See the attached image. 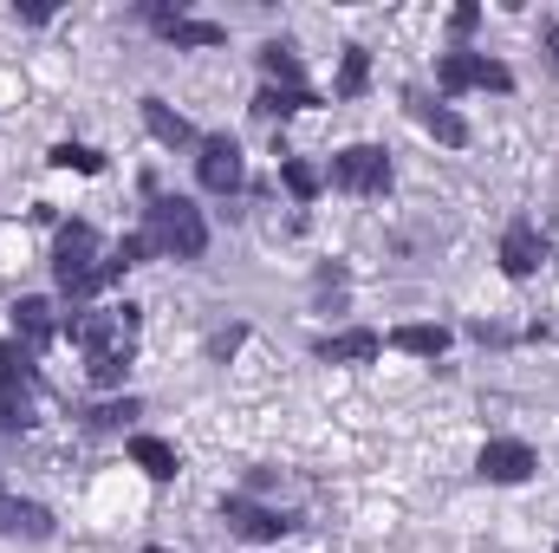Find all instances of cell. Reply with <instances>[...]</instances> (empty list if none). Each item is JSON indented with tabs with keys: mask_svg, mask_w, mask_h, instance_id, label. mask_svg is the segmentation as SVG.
<instances>
[{
	"mask_svg": "<svg viewBox=\"0 0 559 553\" xmlns=\"http://www.w3.org/2000/svg\"><path fill=\"white\" fill-rule=\"evenodd\" d=\"M66 332H72V345H85V372H92V385H124V372H131V358H138V306L72 313Z\"/></svg>",
	"mask_w": 559,
	"mask_h": 553,
	"instance_id": "1",
	"label": "cell"
},
{
	"mask_svg": "<svg viewBox=\"0 0 559 553\" xmlns=\"http://www.w3.org/2000/svg\"><path fill=\"white\" fill-rule=\"evenodd\" d=\"M143 235H150V248L169 255V261H202V255H209V222H202V209H195L189 196H150Z\"/></svg>",
	"mask_w": 559,
	"mask_h": 553,
	"instance_id": "2",
	"label": "cell"
},
{
	"mask_svg": "<svg viewBox=\"0 0 559 553\" xmlns=\"http://www.w3.org/2000/svg\"><path fill=\"white\" fill-rule=\"evenodd\" d=\"M52 280L66 293H98L105 286V261H98V228L92 222H66L52 242Z\"/></svg>",
	"mask_w": 559,
	"mask_h": 553,
	"instance_id": "3",
	"label": "cell"
},
{
	"mask_svg": "<svg viewBox=\"0 0 559 553\" xmlns=\"http://www.w3.org/2000/svg\"><path fill=\"white\" fill-rule=\"evenodd\" d=\"M436 85L442 92H514V72L501 66V59H488V52H442L436 59Z\"/></svg>",
	"mask_w": 559,
	"mask_h": 553,
	"instance_id": "4",
	"label": "cell"
},
{
	"mask_svg": "<svg viewBox=\"0 0 559 553\" xmlns=\"http://www.w3.org/2000/svg\"><path fill=\"white\" fill-rule=\"evenodd\" d=\"M332 189H345V196H384L391 189V156L378 150V143H352V150H338L332 156Z\"/></svg>",
	"mask_w": 559,
	"mask_h": 553,
	"instance_id": "5",
	"label": "cell"
},
{
	"mask_svg": "<svg viewBox=\"0 0 559 553\" xmlns=\"http://www.w3.org/2000/svg\"><path fill=\"white\" fill-rule=\"evenodd\" d=\"M222 521H228V534H241V541H286V534L299 528V515L261 508V502H248V495H228V502H222Z\"/></svg>",
	"mask_w": 559,
	"mask_h": 553,
	"instance_id": "6",
	"label": "cell"
},
{
	"mask_svg": "<svg viewBox=\"0 0 559 553\" xmlns=\"http://www.w3.org/2000/svg\"><path fill=\"white\" fill-rule=\"evenodd\" d=\"M195 176H202L209 196H235V189H241V143L235 138H202Z\"/></svg>",
	"mask_w": 559,
	"mask_h": 553,
	"instance_id": "7",
	"label": "cell"
},
{
	"mask_svg": "<svg viewBox=\"0 0 559 553\" xmlns=\"http://www.w3.org/2000/svg\"><path fill=\"white\" fill-rule=\"evenodd\" d=\"M540 462H534V449L527 443H514V436H495L481 456H475V475L481 482H527Z\"/></svg>",
	"mask_w": 559,
	"mask_h": 553,
	"instance_id": "8",
	"label": "cell"
},
{
	"mask_svg": "<svg viewBox=\"0 0 559 553\" xmlns=\"http://www.w3.org/2000/svg\"><path fill=\"white\" fill-rule=\"evenodd\" d=\"M540 261H547V235H540L534 222H514V228L501 235V268H508L514 280H527Z\"/></svg>",
	"mask_w": 559,
	"mask_h": 553,
	"instance_id": "9",
	"label": "cell"
},
{
	"mask_svg": "<svg viewBox=\"0 0 559 553\" xmlns=\"http://www.w3.org/2000/svg\"><path fill=\"white\" fill-rule=\"evenodd\" d=\"M13 332H20V345H26V352H46V345H52V332H59V319H52V299L26 293V299L13 306Z\"/></svg>",
	"mask_w": 559,
	"mask_h": 553,
	"instance_id": "10",
	"label": "cell"
},
{
	"mask_svg": "<svg viewBox=\"0 0 559 553\" xmlns=\"http://www.w3.org/2000/svg\"><path fill=\"white\" fill-rule=\"evenodd\" d=\"M312 352H319L325 365H371V358L384 352V339H378L371 326H358V332H332V339H319Z\"/></svg>",
	"mask_w": 559,
	"mask_h": 553,
	"instance_id": "11",
	"label": "cell"
},
{
	"mask_svg": "<svg viewBox=\"0 0 559 553\" xmlns=\"http://www.w3.org/2000/svg\"><path fill=\"white\" fill-rule=\"evenodd\" d=\"M52 508L39 502H0V534H20V541H52Z\"/></svg>",
	"mask_w": 559,
	"mask_h": 553,
	"instance_id": "12",
	"label": "cell"
},
{
	"mask_svg": "<svg viewBox=\"0 0 559 553\" xmlns=\"http://www.w3.org/2000/svg\"><path fill=\"white\" fill-rule=\"evenodd\" d=\"M143 125H150V138L169 143V150H189V143H202V138H195V125H189L182 111H169L163 98H143Z\"/></svg>",
	"mask_w": 559,
	"mask_h": 553,
	"instance_id": "13",
	"label": "cell"
},
{
	"mask_svg": "<svg viewBox=\"0 0 559 553\" xmlns=\"http://www.w3.org/2000/svg\"><path fill=\"white\" fill-rule=\"evenodd\" d=\"M131 462H138L143 475H156V482H176L182 475V456L163 436H131Z\"/></svg>",
	"mask_w": 559,
	"mask_h": 553,
	"instance_id": "14",
	"label": "cell"
},
{
	"mask_svg": "<svg viewBox=\"0 0 559 553\" xmlns=\"http://www.w3.org/2000/svg\"><path fill=\"white\" fill-rule=\"evenodd\" d=\"M261 72H267V85H280V92H306L299 52H293L286 39H267V46H261Z\"/></svg>",
	"mask_w": 559,
	"mask_h": 553,
	"instance_id": "15",
	"label": "cell"
},
{
	"mask_svg": "<svg viewBox=\"0 0 559 553\" xmlns=\"http://www.w3.org/2000/svg\"><path fill=\"white\" fill-rule=\"evenodd\" d=\"M411 111H417V125L436 143H449V150H455V143H468V125H462L449 105H429V98H417V92H411Z\"/></svg>",
	"mask_w": 559,
	"mask_h": 553,
	"instance_id": "16",
	"label": "cell"
},
{
	"mask_svg": "<svg viewBox=\"0 0 559 553\" xmlns=\"http://www.w3.org/2000/svg\"><path fill=\"white\" fill-rule=\"evenodd\" d=\"M391 345L411 352V358H442V352H449V332H442V326H397Z\"/></svg>",
	"mask_w": 559,
	"mask_h": 553,
	"instance_id": "17",
	"label": "cell"
},
{
	"mask_svg": "<svg viewBox=\"0 0 559 553\" xmlns=\"http://www.w3.org/2000/svg\"><path fill=\"white\" fill-rule=\"evenodd\" d=\"M156 33H163V39H176V46H222V39H228L215 20H189V13H176V20H169V26H156Z\"/></svg>",
	"mask_w": 559,
	"mask_h": 553,
	"instance_id": "18",
	"label": "cell"
},
{
	"mask_svg": "<svg viewBox=\"0 0 559 553\" xmlns=\"http://www.w3.org/2000/svg\"><path fill=\"white\" fill-rule=\"evenodd\" d=\"M365 85H371V52H365V46H345V66H338V85H332V92H338V98H358Z\"/></svg>",
	"mask_w": 559,
	"mask_h": 553,
	"instance_id": "19",
	"label": "cell"
},
{
	"mask_svg": "<svg viewBox=\"0 0 559 553\" xmlns=\"http://www.w3.org/2000/svg\"><path fill=\"white\" fill-rule=\"evenodd\" d=\"M312 105H319L312 92H280V85H267V92L254 98V111H261V118H293V111H312Z\"/></svg>",
	"mask_w": 559,
	"mask_h": 553,
	"instance_id": "20",
	"label": "cell"
},
{
	"mask_svg": "<svg viewBox=\"0 0 559 553\" xmlns=\"http://www.w3.org/2000/svg\"><path fill=\"white\" fill-rule=\"evenodd\" d=\"M26 423H33L26 385H0V436H13V430H26Z\"/></svg>",
	"mask_w": 559,
	"mask_h": 553,
	"instance_id": "21",
	"label": "cell"
},
{
	"mask_svg": "<svg viewBox=\"0 0 559 553\" xmlns=\"http://www.w3.org/2000/svg\"><path fill=\"white\" fill-rule=\"evenodd\" d=\"M52 169H79V176H98L105 169V156L98 150H85V143H52V156H46Z\"/></svg>",
	"mask_w": 559,
	"mask_h": 553,
	"instance_id": "22",
	"label": "cell"
},
{
	"mask_svg": "<svg viewBox=\"0 0 559 553\" xmlns=\"http://www.w3.org/2000/svg\"><path fill=\"white\" fill-rule=\"evenodd\" d=\"M280 176H286V189H293L299 202H312V196H319V183H325V176H319L312 163H299V156H286V163H280Z\"/></svg>",
	"mask_w": 559,
	"mask_h": 553,
	"instance_id": "23",
	"label": "cell"
},
{
	"mask_svg": "<svg viewBox=\"0 0 559 553\" xmlns=\"http://www.w3.org/2000/svg\"><path fill=\"white\" fill-rule=\"evenodd\" d=\"M124 416H138V404H131V398H124V404H98V411H85V423H92V430H118Z\"/></svg>",
	"mask_w": 559,
	"mask_h": 553,
	"instance_id": "24",
	"label": "cell"
},
{
	"mask_svg": "<svg viewBox=\"0 0 559 553\" xmlns=\"http://www.w3.org/2000/svg\"><path fill=\"white\" fill-rule=\"evenodd\" d=\"M0 385H26V358L13 345H0Z\"/></svg>",
	"mask_w": 559,
	"mask_h": 553,
	"instance_id": "25",
	"label": "cell"
},
{
	"mask_svg": "<svg viewBox=\"0 0 559 553\" xmlns=\"http://www.w3.org/2000/svg\"><path fill=\"white\" fill-rule=\"evenodd\" d=\"M475 20H481V7H455V13H449V33H455V39H468V33H475Z\"/></svg>",
	"mask_w": 559,
	"mask_h": 553,
	"instance_id": "26",
	"label": "cell"
},
{
	"mask_svg": "<svg viewBox=\"0 0 559 553\" xmlns=\"http://www.w3.org/2000/svg\"><path fill=\"white\" fill-rule=\"evenodd\" d=\"M241 339H248V332H241V326H228V332H215V345H209V352H215V358H228Z\"/></svg>",
	"mask_w": 559,
	"mask_h": 553,
	"instance_id": "27",
	"label": "cell"
},
{
	"mask_svg": "<svg viewBox=\"0 0 559 553\" xmlns=\"http://www.w3.org/2000/svg\"><path fill=\"white\" fill-rule=\"evenodd\" d=\"M20 20H33V26H39V20H52V0H26V7H20Z\"/></svg>",
	"mask_w": 559,
	"mask_h": 553,
	"instance_id": "28",
	"label": "cell"
},
{
	"mask_svg": "<svg viewBox=\"0 0 559 553\" xmlns=\"http://www.w3.org/2000/svg\"><path fill=\"white\" fill-rule=\"evenodd\" d=\"M547 66H554V72H559V20H554V26H547Z\"/></svg>",
	"mask_w": 559,
	"mask_h": 553,
	"instance_id": "29",
	"label": "cell"
},
{
	"mask_svg": "<svg viewBox=\"0 0 559 553\" xmlns=\"http://www.w3.org/2000/svg\"><path fill=\"white\" fill-rule=\"evenodd\" d=\"M143 553H163V548H143Z\"/></svg>",
	"mask_w": 559,
	"mask_h": 553,
	"instance_id": "30",
	"label": "cell"
},
{
	"mask_svg": "<svg viewBox=\"0 0 559 553\" xmlns=\"http://www.w3.org/2000/svg\"><path fill=\"white\" fill-rule=\"evenodd\" d=\"M554 553H559V548H554Z\"/></svg>",
	"mask_w": 559,
	"mask_h": 553,
	"instance_id": "31",
	"label": "cell"
}]
</instances>
